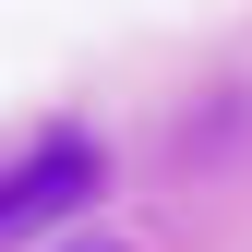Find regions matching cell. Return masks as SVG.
Masks as SVG:
<instances>
[{
	"label": "cell",
	"instance_id": "cell-1",
	"mask_svg": "<svg viewBox=\"0 0 252 252\" xmlns=\"http://www.w3.org/2000/svg\"><path fill=\"white\" fill-rule=\"evenodd\" d=\"M96 168H108V156L84 144V132H60V144H24V156H12V180H0V216H12V228H36L48 204H84V192H96Z\"/></svg>",
	"mask_w": 252,
	"mask_h": 252
}]
</instances>
